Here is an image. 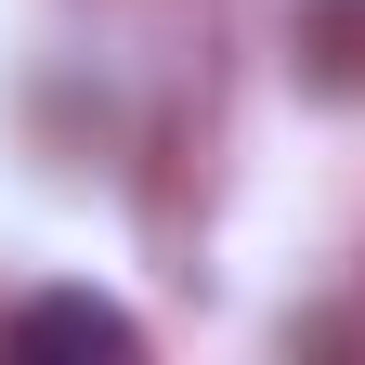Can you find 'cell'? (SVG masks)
<instances>
[{"label": "cell", "mask_w": 365, "mask_h": 365, "mask_svg": "<svg viewBox=\"0 0 365 365\" xmlns=\"http://www.w3.org/2000/svg\"><path fill=\"white\" fill-rule=\"evenodd\" d=\"M287 53L327 105H365V0H300L287 14Z\"/></svg>", "instance_id": "7a4b0ae2"}, {"label": "cell", "mask_w": 365, "mask_h": 365, "mask_svg": "<svg viewBox=\"0 0 365 365\" xmlns=\"http://www.w3.org/2000/svg\"><path fill=\"white\" fill-rule=\"evenodd\" d=\"M0 352H105V365H130L144 327H130L118 300H91V287H53V300H26L14 327H0Z\"/></svg>", "instance_id": "6da1fadb"}]
</instances>
